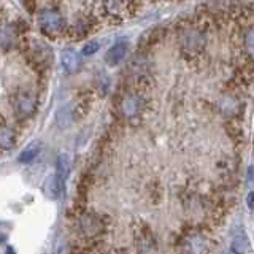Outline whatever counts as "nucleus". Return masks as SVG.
Segmentation results:
<instances>
[{"label": "nucleus", "mask_w": 254, "mask_h": 254, "mask_svg": "<svg viewBox=\"0 0 254 254\" xmlns=\"http://www.w3.org/2000/svg\"><path fill=\"white\" fill-rule=\"evenodd\" d=\"M64 18L54 10H43L42 14H40V26L45 32H59L64 29Z\"/></svg>", "instance_id": "obj_2"}, {"label": "nucleus", "mask_w": 254, "mask_h": 254, "mask_svg": "<svg viewBox=\"0 0 254 254\" xmlns=\"http://www.w3.org/2000/svg\"><path fill=\"white\" fill-rule=\"evenodd\" d=\"M248 206L250 208L254 206V192H250V195H248Z\"/></svg>", "instance_id": "obj_12"}, {"label": "nucleus", "mask_w": 254, "mask_h": 254, "mask_svg": "<svg viewBox=\"0 0 254 254\" xmlns=\"http://www.w3.org/2000/svg\"><path fill=\"white\" fill-rule=\"evenodd\" d=\"M16 43V32L11 26H0V48H11Z\"/></svg>", "instance_id": "obj_8"}, {"label": "nucleus", "mask_w": 254, "mask_h": 254, "mask_svg": "<svg viewBox=\"0 0 254 254\" xmlns=\"http://www.w3.org/2000/svg\"><path fill=\"white\" fill-rule=\"evenodd\" d=\"M62 65H64V68H65V71H68V73H73V71H76L79 68L78 54L75 51H71V50L64 51L62 53Z\"/></svg>", "instance_id": "obj_7"}, {"label": "nucleus", "mask_w": 254, "mask_h": 254, "mask_svg": "<svg viewBox=\"0 0 254 254\" xmlns=\"http://www.w3.org/2000/svg\"><path fill=\"white\" fill-rule=\"evenodd\" d=\"M35 105H37L35 99L32 97V95H29V94H21V95H18V97H16V103H14L16 113H18L21 118H26V116L34 113V111H35Z\"/></svg>", "instance_id": "obj_4"}, {"label": "nucleus", "mask_w": 254, "mask_h": 254, "mask_svg": "<svg viewBox=\"0 0 254 254\" xmlns=\"http://www.w3.org/2000/svg\"><path fill=\"white\" fill-rule=\"evenodd\" d=\"M14 145V133L8 127H0V149H10Z\"/></svg>", "instance_id": "obj_10"}, {"label": "nucleus", "mask_w": 254, "mask_h": 254, "mask_svg": "<svg viewBox=\"0 0 254 254\" xmlns=\"http://www.w3.org/2000/svg\"><path fill=\"white\" fill-rule=\"evenodd\" d=\"M99 48H100V43L99 42H89V43H87L84 48H83V54L84 56H92V54H95V53H97L99 51Z\"/></svg>", "instance_id": "obj_11"}, {"label": "nucleus", "mask_w": 254, "mask_h": 254, "mask_svg": "<svg viewBox=\"0 0 254 254\" xmlns=\"http://www.w3.org/2000/svg\"><path fill=\"white\" fill-rule=\"evenodd\" d=\"M205 48V37L198 27L190 26L186 34L183 35V50L188 54H197L202 53Z\"/></svg>", "instance_id": "obj_1"}, {"label": "nucleus", "mask_w": 254, "mask_h": 254, "mask_svg": "<svg viewBox=\"0 0 254 254\" xmlns=\"http://www.w3.org/2000/svg\"><path fill=\"white\" fill-rule=\"evenodd\" d=\"M68 170H70L68 157L65 154H61L58 159V164H56V175H54V180L58 183L61 192H64V189H65V180L68 177Z\"/></svg>", "instance_id": "obj_5"}, {"label": "nucleus", "mask_w": 254, "mask_h": 254, "mask_svg": "<svg viewBox=\"0 0 254 254\" xmlns=\"http://www.w3.org/2000/svg\"><path fill=\"white\" fill-rule=\"evenodd\" d=\"M127 51H129V43H127V42H119V43L113 45L108 50V53L105 56V62L108 64L110 67H115V65H118V64L126 58Z\"/></svg>", "instance_id": "obj_3"}, {"label": "nucleus", "mask_w": 254, "mask_h": 254, "mask_svg": "<svg viewBox=\"0 0 254 254\" xmlns=\"http://www.w3.org/2000/svg\"><path fill=\"white\" fill-rule=\"evenodd\" d=\"M143 110V97L141 95H129L123 102V113L127 118H133L138 113H141Z\"/></svg>", "instance_id": "obj_6"}, {"label": "nucleus", "mask_w": 254, "mask_h": 254, "mask_svg": "<svg viewBox=\"0 0 254 254\" xmlns=\"http://www.w3.org/2000/svg\"><path fill=\"white\" fill-rule=\"evenodd\" d=\"M40 148H42V146H40V143H32V145H29V146L19 154V162H22V164H29V162H32V161H34V159L38 156Z\"/></svg>", "instance_id": "obj_9"}]
</instances>
